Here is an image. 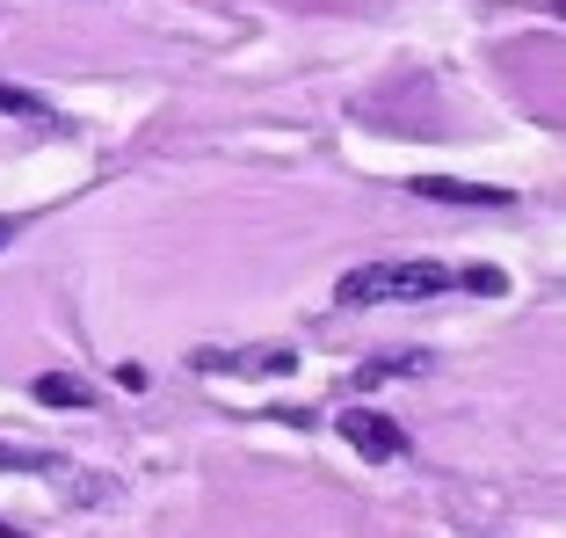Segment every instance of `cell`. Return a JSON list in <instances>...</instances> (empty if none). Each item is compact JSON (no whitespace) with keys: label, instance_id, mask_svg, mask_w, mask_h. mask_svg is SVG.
I'll use <instances>...</instances> for the list:
<instances>
[{"label":"cell","instance_id":"2","mask_svg":"<svg viewBox=\"0 0 566 538\" xmlns=\"http://www.w3.org/2000/svg\"><path fill=\"white\" fill-rule=\"evenodd\" d=\"M334 430H342V444H356L370 466H392V458L407 452V430L392 415H378V407H342V422H334Z\"/></svg>","mask_w":566,"mask_h":538},{"label":"cell","instance_id":"1","mask_svg":"<svg viewBox=\"0 0 566 538\" xmlns=\"http://www.w3.org/2000/svg\"><path fill=\"white\" fill-rule=\"evenodd\" d=\"M436 291H480V299H501L509 277L486 262H364L334 284V306H415L436 299Z\"/></svg>","mask_w":566,"mask_h":538},{"label":"cell","instance_id":"3","mask_svg":"<svg viewBox=\"0 0 566 538\" xmlns=\"http://www.w3.org/2000/svg\"><path fill=\"white\" fill-rule=\"evenodd\" d=\"M298 364L291 342H269V350H197V371H240V379H283Z\"/></svg>","mask_w":566,"mask_h":538},{"label":"cell","instance_id":"5","mask_svg":"<svg viewBox=\"0 0 566 538\" xmlns=\"http://www.w3.org/2000/svg\"><path fill=\"white\" fill-rule=\"evenodd\" d=\"M30 393H36L44 407H95V386H81L73 371H44V379H36Z\"/></svg>","mask_w":566,"mask_h":538},{"label":"cell","instance_id":"6","mask_svg":"<svg viewBox=\"0 0 566 538\" xmlns=\"http://www.w3.org/2000/svg\"><path fill=\"white\" fill-rule=\"evenodd\" d=\"M400 371H429V356H421V350H407V356H378V364L364 371V386H370V379H400Z\"/></svg>","mask_w":566,"mask_h":538},{"label":"cell","instance_id":"4","mask_svg":"<svg viewBox=\"0 0 566 538\" xmlns=\"http://www.w3.org/2000/svg\"><path fill=\"white\" fill-rule=\"evenodd\" d=\"M415 197H436V204H509V189L458 183V175H415Z\"/></svg>","mask_w":566,"mask_h":538},{"label":"cell","instance_id":"8","mask_svg":"<svg viewBox=\"0 0 566 538\" xmlns=\"http://www.w3.org/2000/svg\"><path fill=\"white\" fill-rule=\"evenodd\" d=\"M0 538H22V531H8V524H0Z\"/></svg>","mask_w":566,"mask_h":538},{"label":"cell","instance_id":"7","mask_svg":"<svg viewBox=\"0 0 566 538\" xmlns=\"http://www.w3.org/2000/svg\"><path fill=\"white\" fill-rule=\"evenodd\" d=\"M8 240H15V219H0V248H8Z\"/></svg>","mask_w":566,"mask_h":538}]
</instances>
